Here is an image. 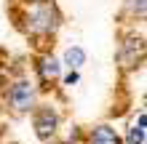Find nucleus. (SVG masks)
<instances>
[{
  "mask_svg": "<svg viewBox=\"0 0 147 144\" xmlns=\"http://www.w3.org/2000/svg\"><path fill=\"white\" fill-rule=\"evenodd\" d=\"M32 99H35V91H32V86L27 80L16 83V86L11 88V104H13V109H19V112L32 107Z\"/></svg>",
  "mask_w": 147,
  "mask_h": 144,
  "instance_id": "obj_2",
  "label": "nucleus"
},
{
  "mask_svg": "<svg viewBox=\"0 0 147 144\" xmlns=\"http://www.w3.org/2000/svg\"><path fill=\"white\" fill-rule=\"evenodd\" d=\"M142 141H144V112H139L136 123L128 131V144H142Z\"/></svg>",
  "mask_w": 147,
  "mask_h": 144,
  "instance_id": "obj_7",
  "label": "nucleus"
},
{
  "mask_svg": "<svg viewBox=\"0 0 147 144\" xmlns=\"http://www.w3.org/2000/svg\"><path fill=\"white\" fill-rule=\"evenodd\" d=\"M88 144H120L118 133L110 128V125H96V128L91 131V139Z\"/></svg>",
  "mask_w": 147,
  "mask_h": 144,
  "instance_id": "obj_4",
  "label": "nucleus"
},
{
  "mask_svg": "<svg viewBox=\"0 0 147 144\" xmlns=\"http://www.w3.org/2000/svg\"><path fill=\"white\" fill-rule=\"evenodd\" d=\"M72 83H78V72H70V75H67V86H72Z\"/></svg>",
  "mask_w": 147,
  "mask_h": 144,
  "instance_id": "obj_8",
  "label": "nucleus"
},
{
  "mask_svg": "<svg viewBox=\"0 0 147 144\" xmlns=\"http://www.w3.org/2000/svg\"><path fill=\"white\" fill-rule=\"evenodd\" d=\"M86 62V51L83 48H78V46H72V48H67V54H64V64L70 67V70L75 72L78 67H80Z\"/></svg>",
  "mask_w": 147,
  "mask_h": 144,
  "instance_id": "obj_5",
  "label": "nucleus"
},
{
  "mask_svg": "<svg viewBox=\"0 0 147 144\" xmlns=\"http://www.w3.org/2000/svg\"><path fill=\"white\" fill-rule=\"evenodd\" d=\"M27 19L35 32H54L59 27V11L54 0H32L27 8Z\"/></svg>",
  "mask_w": 147,
  "mask_h": 144,
  "instance_id": "obj_1",
  "label": "nucleus"
},
{
  "mask_svg": "<svg viewBox=\"0 0 147 144\" xmlns=\"http://www.w3.org/2000/svg\"><path fill=\"white\" fill-rule=\"evenodd\" d=\"M35 128H38V136H40V139L54 136V131H56V112H54L51 107H43V109H38Z\"/></svg>",
  "mask_w": 147,
  "mask_h": 144,
  "instance_id": "obj_3",
  "label": "nucleus"
},
{
  "mask_svg": "<svg viewBox=\"0 0 147 144\" xmlns=\"http://www.w3.org/2000/svg\"><path fill=\"white\" fill-rule=\"evenodd\" d=\"M59 72H62V70H59V62H56L54 56L40 59V75H43L46 80H54V78H59Z\"/></svg>",
  "mask_w": 147,
  "mask_h": 144,
  "instance_id": "obj_6",
  "label": "nucleus"
}]
</instances>
